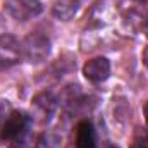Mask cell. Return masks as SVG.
Masks as SVG:
<instances>
[{
  "label": "cell",
  "instance_id": "cell-1",
  "mask_svg": "<svg viewBox=\"0 0 148 148\" xmlns=\"http://www.w3.org/2000/svg\"><path fill=\"white\" fill-rule=\"evenodd\" d=\"M29 129V117L21 110H10L7 112L2 131H0V140L10 141V143H19L24 140Z\"/></svg>",
  "mask_w": 148,
  "mask_h": 148
},
{
  "label": "cell",
  "instance_id": "cell-2",
  "mask_svg": "<svg viewBox=\"0 0 148 148\" xmlns=\"http://www.w3.org/2000/svg\"><path fill=\"white\" fill-rule=\"evenodd\" d=\"M3 7L16 21H29L43 10L40 0H5Z\"/></svg>",
  "mask_w": 148,
  "mask_h": 148
},
{
  "label": "cell",
  "instance_id": "cell-3",
  "mask_svg": "<svg viewBox=\"0 0 148 148\" xmlns=\"http://www.w3.org/2000/svg\"><path fill=\"white\" fill-rule=\"evenodd\" d=\"M21 50L29 62H41L50 52V41L40 33H33L24 40Z\"/></svg>",
  "mask_w": 148,
  "mask_h": 148
},
{
  "label": "cell",
  "instance_id": "cell-4",
  "mask_svg": "<svg viewBox=\"0 0 148 148\" xmlns=\"http://www.w3.org/2000/svg\"><path fill=\"white\" fill-rule=\"evenodd\" d=\"M21 43L12 35H0V71L16 66L21 59Z\"/></svg>",
  "mask_w": 148,
  "mask_h": 148
},
{
  "label": "cell",
  "instance_id": "cell-5",
  "mask_svg": "<svg viewBox=\"0 0 148 148\" xmlns=\"http://www.w3.org/2000/svg\"><path fill=\"white\" fill-rule=\"evenodd\" d=\"M83 74L91 83H102L110 76V62L105 57H95L84 64Z\"/></svg>",
  "mask_w": 148,
  "mask_h": 148
},
{
  "label": "cell",
  "instance_id": "cell-6",
  "mask_svg": "<svg viewBox=\"0 0 148 148\" xmlns=\"http://www.w3.org/2000/svg\"><path fill=\"white\" fill-rule=\"evenodd\" d=\"M76 148H97V133L88 119L77 122L76 126Z\"/></svg>",
  "mask_w": 148,
  "mask_h": 148
},
{
  "label": "cell",
  "instance_id": "cell-7",
  "mask_svg": "<svg viewBox=\"0 0 148 148\" xmlns=\"http://www.w3.org/2000/svg\"><path fill=\"white\" fill-rule=\"evenodd\" d=\"M77 9H79V2L77 0H59L55 3V7H53V14L57 17L67 21L77 12Z\"/></svg>",
  "mask_w": 148,
  "mask_h": 148
},
{
  "label": "cell",
  "instance_id": "cell-8",
  "mask_svg": "<svg viewBox=\"0 0 148 148\" xmlns=\"http://www.w3.org/2000/svg\"><path fill=\"white\" fill-rule=\"evenodd\" d=\"M134 143H136V147H140V148H148V129L138 131Z\"/></svg>",
  "mask_w": 148,
  "mask_h": 148
},
{
  "label": "cell",
  "instance_id": "cell-9",
  "mask_svg": "<svg viewBox=\"0 0 148 148\" xmlns=\"http://www.w3.org/2000/svg\"><path fill=\"white\" fill-rule=\"evenodd\" d=\"M38 148H57V140L53 136H43L38 141Z\"/></svg>",
  "mask_w": 148,
  "mask_h": 148
},
{
  "label": "cell",
  "instance_id": "cell-10",
  "mask_svg": "<svg viewBox=\"0 0 148 148\" xmlns=\"http://www.w3.org/2000/svg\"><path fill=\"white\" fill-rule=\"evenodd\" d=\"M143 114H145V121H147V126H148V100L143 105Z\"/></svg>",
  "mask_w": 148,
  "mask_h": 148
},
{
  "label": "cell",
  "instance_id": "cell-11",
  "mask_svg": "<svg viewBox=\"0 0 148 148\" xmlns=\"http://www.w3.org/2000/svg\"><path fill=\"white\" fill-rule=\"evenodd\" d=\"M143 29H145V33L148 35V16L145 17V21H143Z\"/></svg>",
  "mask_w": 148,
  "mask_h": 148
},
{
  "label": "cell",
  "instance_id": "cell-12",
  "mask_svg": "<svg viewBox=\"0 0 148 148\" xmlns=\"http://www.w3.org/2000/svg\"><path fill=\"white\" fill-rule=\"evenodd\" d=\"M143 60H145V66L148 67V47H147V50H145V53H143Z\"/></svg>",
  "mask_w": 148,
  "mask_h": 148
},
{
  "label": "cell",
  "instance_id": "cell-13",
  "mask_svg": "<svg viewBox=\"0 0 148 148\" xmlns=\"http://www.w3.org/2000/svg\"><path fill=\"white\" fill-rule=\"evenodd\" d=\"M107 148H119V147H115V145H109Z\"/></svg>",
  "mask_w": 148,
  "mask_h": 148
},
{
  "label": "cell",
  "instance_id": "cell-14",
  "mask_svg": "<svg viewBox=\"0 0 148 148\" xmlns=\"http://www.w3.org/2000/svg\"><path fill=\"white\" fill-rule=\"evenodd\" d=\"M140 2H145V3H148V0H140Z\"/></svg>",
  "mask_w": 148,
  "mask_h": 148
}]
</instances>
